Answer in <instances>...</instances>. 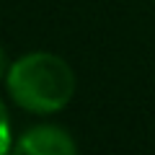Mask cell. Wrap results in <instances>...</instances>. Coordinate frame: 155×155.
<instances>
[{
  "label": "cell",
  "mask_w": 155,
  "mask_h": 155,
  "mask_svg": "<svg viewBox=\"0 0 155 155\" xmlns=\"http://www.w3.org/2000/svg\"><path fill=\"white\" fill-rule=\"evenodd\" d=\"M8 91L21 109L52 114L75 96V72L52 52H31L8 67Z\"/></svg>",
  "instance_id": "6da1fadb"
},
{
  "label": "cell",
  "mask_w": 155,
  "mask_h": 155,
  "mask_svg": "<svg viewBox=\"0 0 155 155\" xmlns=\"http://www.w3.org/2000/svg\"><path fill=\"white\" fill-rule=\"evenodd\" d=\"M78 150V145L72 142V137L60 127H52V124H44V127H34L18 140L16 153L23 155H72Z\"/></svg>",
  "instance_id": "7a4b0ae2"
},
{
  "label": "cell",
  "mask_w": 155,
  "mask_h": 155,
  "mask_svg": "<svg viewBox=\"0 0 155 155\" xmlns=\"http://www.w3.org/2000/svg\"><path fill=\"white\" fill-rule=\"evenodd\" d=\"M8 147H11V122H8L5 106L0 101V153H5Z\"/></svg>",
  "instance_id": "3957f363"
},
{
  "label": "cell",
  "mask_w": 155,
  "mask_h": 155,
  "mask_svg": "<svg viewBox=\"0 0 155 155\" xmlns=\"http://www.w3.org/2000/svg\"><path fill=\"white\" fill-rule=\"evenodd\" d=\"M8 72V60H5V52H3V47H0V78Z\"/></svg>",
  "instance_id": "277c9868"
}]
</instances>
